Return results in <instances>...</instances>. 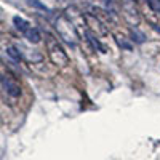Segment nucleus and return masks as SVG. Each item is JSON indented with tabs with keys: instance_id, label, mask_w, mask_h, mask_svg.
I'll use <instances>...</instances> for the list:
<instances>
[{
	"instance_id": "f257e3e1",
	"label": "nucleus",
	"mask_w": 160,
	"mask_h": 160,
	"mask_svg": "<svg viewBox=\"0 0 160 160\" xmlns=\"http://www.w3.org/2000/svg\"><path fill=\"white\" fill-rule=\"evenodd\" d=\"M45 43H47L48 56H50L53 64L58 66V68H64V66L69 64V56H68V53L64 51V48L61 47V43L58 42V38H55L51 34H47Z\"/></svg>"
},
{
	"instance_id": "0eeeda50",
	"label": "nucleus",
	"mask_w": 160,
	"mask_h": 160,
	"mask_svg": "<svg viewBox=\"0 0 160 160\" xmlns=\"http://www.w3.org/2000/svg\"><path fill=\"white\" fill-rule=\"evenodd\" d=\"M131 34H133V37H135V40H136L138 43H142V42H144V35H142V34H139L138 31H133Z\"/></svg>"
},
{
	"instance_id": "39448f33",
	"label": "nucleus",
	"mask_w": 160,
	"mask_h": 160,
	"mask_svg": "<svg viewBox=\"0 0 160 160\" xmlns=\"http://www.w3.org/2000/svg\"><path fill=\"white\" fill-rule=\"evenodd\" d=\"M115 40H117V43L122 47V48H125V50H131V43H128L127 40H125V37L123 35H115Z\"/></svg>"
},
{
	"instance_id": "423d86ee",
	"label": "nucleus",
	"mask_w": 160,
	"mask_h": 160,
	"mask_svg": "<svg viewBox=\"0 0 160 160\" xmlns=\"http://www.w3.org/2000/svg\"><path fill=\"white\" fill-rule=\"evenodd\" d=\"M8 55H10V56H13L15 59H19V58H21V53H19L15 47H10V48H8Z\"/></svg>"
},
{
	"instance_id": "20e7f679",
	"label": "nucleus",
	"mask_w": 160,
	"mask_h": 160,
	"mask_svg": "<svg viewBox=\"0 0 160 160\" xmlns=\"http://www.w3.org/2000/svg\"><path fill=\"white\" fill-rule=\"evenodd\" d=\"M13 22H15L16 29L21 31V32H26V31L29 29V22L26 21V19H22L21 16H15V18H13Z\"/></svg>"
},
{
	"instance_id": "f03ea898",
	"label": "nucleus",
	"mask_w": 160,
	"mask_h": 160,
	"mask_svg": "<svg viewBox=\"0 0 160 160\" xmlns=\"http://www.w3.org/2000/svg\"><path fill=\"white\" fill-rule=\"evenodd\" d=\"M0 80H2V85H3L5 91L8 93L10 96L18 98V96L21 95V90H19L18 83H15V82H13V80H10L8 77H0Z\"/></svg>"
},
{
	"instance_id": "6e6552de",
	"label": "nucleus",
	"mask_w": 160,
	"mask_h": 160,
	"mask_svg": "<svg viewBox=\"0 0 160 160\" xmlns=\"http://www.w3.org/2000/svg\"><path fill=\"white\" fill-rule=\"evenodd\" d=\"M29 3H31V5H34V7H37V8H42V10H45V11H50L43 3H40L38 0H29Z\"/></svg>"
},
{
	"instance_id": "7ed1b4c3",
	"label": "nucleus",
	"mask_w": 160,
	"mask_h": 160,
	"mask_svg": "<svg viewBox=\"0 0 160 160\" xmlns=\"http://www.w3.org/2000/svg\"><path fill=\"white\" fill-rule=\"evenodd\" d=\"M24 34H26V38H28L29 42H32V43H38L40 40H42V34H40L38 29H35V28H29Z\"/></svg>"
},
{
	"instance_id": "1a4fd4ad",
	"label": "nucleus",
	"mask_w": 160,
	"mask_h": 160,
	"mask_svg": "<svg viewBox=\"0 0 160 160\" xmlns=\"http://www.w3.org/2000/svg\"><path fill=\"white\" fill-rule=\"evenodd\" d=\"M149 2V5L154 8V10H157L158 13H160V0H148Z\"/></svg>"
}]
</instances>
